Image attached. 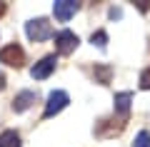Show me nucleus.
<instances>
[{"mask_svg":"<svg viewBox=\"0 0 150 147\" xmlns=\"http://www.w3.org/2000/svg\"><path fill=\"white\" fill-rule=\"evenodd\" d=\"M93 45H98V47H105V42H108V32L105 30H98V32H93Z\"/></svg>","mask_w":150,"mask_h":147,"instance_id":"obj_12","label":"nucleus"},{"mask_svg":"<svg viewBox=\"0 0 150 147\" xmlns=\"http://www.w3.org/2000/svg\"><path fill=\"white\" fill-rule=\"evenodd\" d=\"M35 100H38V95L33 92V90H23L20 95H15V100H13V110L15 112H25Z\"/></svg>","mask_w":150,"mask_h":147,"instance_id":"obj_7","label":"nucleus"},{"mask_svg":"<svg viewBox=\"0 0 150 147\" xmlns=\"http://www.w3.org/2000/svg\"><path fill=\"white\" fill-rule=\"evenodd\" d=\"M0 63L3 65H10V68H23L25 63V53H23V47L18 42H10L0 50Z\"/></svg>","mask_w":150,"mask_h":147,"instance_id":"obj_2","label":"nucleus"},{"mask_svg":"<svg viewBox=\"0 0 150 147\" xmlns=\"http://www.w3.org/2000/svg\"><path fill=\"white\" fill-rule=\"evenodd\" d=\"M133 147H150V132H148V130H143L138 137H135Z\"/></svg>","mask_w":150,"mask_h":147,"instance_id":"obj_11","label":"nucleus"},{"mask_svg":"<svg viewBox=\"0 0 150 147\" xmlns=\"http://www.w3.org/2000/svg\"><path fill=\"white\" fill-rule=\"evenodd\" d=\"M78 35L75 32H70V30H60L58 35H55V50H58L60 55H70L78 47Z\"/></svg>","mask_w":150,"mask_h":147,"instance_id":"obj_4","label":"nucleus"},{"mask_svg":"<svg viewBox=\"0 0 150 147\" xmlns=\"http://www.w3.org/2000/svg\"><path fill=\"white\" fill-rule=\"evenodd\" d=\"M140 87L143 90H150V68H145L140 72Z\"/></svg>","mask_w":150,"mask_h":147,"instance_id":"obj_13","label":"nucleus"},{"mask_svg":"<svg viewBox=\"0 0 150 147\" xmlns=\"http://www.w3.org/2000/svg\"><path fill=\"white\" fill-rule=\"evenodd\" d=\"M55 65H58V58H55V55H45L43 60H38V63L30 68V75H33L35 80H45V77L55 70Z\"/></svg>","mask_w":150,"mask_h":147,"instance_id":"obj_5","label":"nucleus"},{"mask_svg":"<svg viewBox=\"0 0 150 147\" xmlns=\"http://www.w3.org/2000/svg\"><path fill=\"white\" fill-rule=\"evenodd\" d=\"M53 13L60 23H68L70 18L78 13V3L75 0H55L53 3Z\"/></svg>","mask_w":150,"mask_h":147,"instance_id":"obj_6","label":"nucleus"},{"mask_svg":"<svg viewBox=\"0 0 150 147\" xmlns=\"http://www.w3.org/2000/svg\"><path fill=\"white\" fill-rule=\"evenodd\" d=\"M25 35L30 37L33 42H43L53 35V25H50L45 18H35V20L25 23Z\"/></svg>","mask_w":150,"mask_h":147,"instance_id":"obj_1","label":"nucleus"},{"mask_svg":"<svg viewBox=\"0 0 150 147\" xmlns=\"http://www.w3.org/2000/svg\"><path fill=\"white\" fill-rule=\"evenodd\" d=\"M130 100H133V92H118L115 95V112L120 115V120H128L130 115Z\"/></svg>","mask_w":150,"mask_h":147,"instance_id":"obj_8","label":"nucleus"},{"mask_svg":"<svg viewBox=\"0 0 150 147\" xmlns=\"http://www.w3.org/2000/svg\"><path fill=\"white\" fill-rule=\"evenodd\" d=\"M3 13H5V3H0V15H3Z\"/></svg>","mask_w":150,"mask_h":147,"instance_id":"obj_15","label":"nucleus"},{"mask_svg":"<svg viewBox=\"0 0 150 147\" xmlns=\"http://www.w3.org/2000/svg\"><path fill=\"white\" fill-rule=\"evenodd\" d=\"M68 102H70L68 92H63V90H55V92L48 95V105H45V112H43V115H45V117L58 115L60 110H65V107H68Z\"/></svg>","mask_w":150,"mask_h":147,"instance_id":"obj_3","label":"nucleus"},{"mask_svg":"<svg viewBox=\"0 0 150 147\" xmlns=\"http://www.w3.org/2000/svg\"><path fill=\"white\" fill-rule=\"evenodd\" d=\"M93 75H95V80H98L100 85H108V82H110V75H112V70L108 68V65H95Z\"/></svg>","mask_w":150,"mask_h":147,"instance_id":"obj_10","label":"nucleus"},{"mask_svg":"<svg viewBox=\"0 0 150 147\" xmlns=\"http://www.w3.org/2000/svg\"><path fill=\"white\" fill-rule=\"evenodd\" d=\"M5 87V75H0V90Z\"/></svg>","mask_w":150,"mask_h":147,"instance_id":"obj_14","label":"nucleus"},{"mask_svg":"<svg viewBox=\"0 0 150 147\" xmlns=\"http://www.w3.org/2000/svg\"><path fill=\"white\" fill-rule=\"evenodd\" d=\"M0 147H20V135L15 130L0 132Z\"/></svg>","mask_w":150,"mask_h":147,"instance_id":"obj_9","label":"nucleus"}]
</instances>
